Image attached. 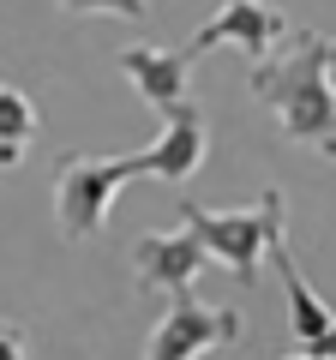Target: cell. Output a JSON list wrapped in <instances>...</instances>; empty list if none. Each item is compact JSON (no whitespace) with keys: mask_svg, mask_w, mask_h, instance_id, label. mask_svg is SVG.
I'll list each match as a JSON object with an SVG mask.
<instances>
[{"mask_svg":"<svg viewBox=\"0 0 336 360\" xmlns=\"http://www.w3.org/2000/svg\"><path fill=\"white\" fill-rule=\"evenodd\" d=\"M132 264H138V288H168V295H193V283L205 276L210 252L193 229L174 234H144L132 246Z\"/></svg>","mask_w":336,"mask_h":360,"instance_id":"7","label":"cell"},{"mask_svg":"<svg viewBox=\"0 0 336 360\" xmlns=\"http://www.w3.org/2000/svg\"><path fill=\"white\" fill-rule=\"evenodd\" d=\"M252 96L276 108L283 139L336 162V37L295 30L283 54L252 66Z\"/></svg>","mask_w":336,"mask_h":360,"instance_id":"1","label":"cell"},{"mask_svg":"<svg viewBox=\"0 0 336 360\" xmlns=\"http://www.w3.org/2000/svg\"><path fill=\"white\" fill-rule=\"evenodd\" d=\"M30 127H37L30 96H25V90H13V84H0V168H18V162H25Z\"/></svg>","mask_w":336,"mask_h":360,"instance_id":"10","label":"cell"},{"mask_svg":"<svg viewBox=\"0 0 336 360\" xmlns=\"http://www.w3.org/2000/svg\"><path fill=\"white\" fill-rule=\"evenodd\" d=\"M283 360H312V354H283Z\"/></svg>","mask_w":336,"mask_h":360,"instance_id":"13","label":"cell"},{"mask_svg":"<svg viewBox=\"0 0 336 360\" xmlns=\"http://www.w3.org/2000/svg\"><path fill=\"white\" fill-rule=\"evenodd\" d=\"M210 150V127H205V108L198 103H181L174 115L162 120V139L144 150V174L168 180V186H181V180L198 174V162H205Z\"/></svg>","mask_w":336,"mask_h":360,"instance_id":"8","label":"cell"},{"mask_svg":"<svg viewBox=\"0 0 336 360\" xmlns=\"http://www.w3.org/2000/svg\"><path fill=\"white\" fill-rule=\"evenodd\" d=\"M138 174H144V150H132V156L66 150L60 168H54V217H60V234H66V240H91V234H103L120 186L138 180Z\"/></svg>","mask_w":336,"mask_h":360,"instance_id":"3","label":"cell"},{"mask_svg":"<svg viewBox=\"0 0 336 360\" xmlns=\"http://www.w3.org/2000/svg\"><path fill=\"white\" fill-rule=\"evenodd\" d=\"M66 13H115V18H144L150 13V0H54Z\"/></svg>","mask_w":336,"mask_h":360,"instance_id":"11","label":"cell"},{"mask_svg":"<svg viewBox=\"0 0 336 360\" xmlns=\"http://www.w3.org/2000/svg\"><path fill=\"white\" fill-rule=\"evenodd\" d=\"M181 222L205 240V252L228 270L234 283L252 288L259 283V258H271V246L283 240V193L264 186L259 205H246V210H210V205L181 198Z\"/></svg>","mask_w":336,"mask_h":360,"instance_id":"2","label":"cell"},{"mask_svg":"<svg viewBox=\"0 0 336 360\" xmlns=\"http://www.w3.org/2000/svg\"><path fill=\"white\" fill-rule=\"evenodd\" d=\"M240 342V312L234 307H198L193 295H174L168 312L156 319V336L144 348V360H198L210 348Z\"/></svg>","mask_w":336,"mask_h":360,"instance_id":"5","label":"cell"},{"mask_svg":"<svg viewBox=\"0 0 336 360\" xmlns=\"http://www.w3.org/2000/svg\"><path fill=\"white\" fill-rule=\"evenodd\" d=\"M271 264L283 270V295H288V330H295L300 354L312 360H336V307H324V295L306 283V270L295 264L288 240L271 246Z\"/></svg>","mask_w":336,"mask_h":360,"instance_id":"6","label":"cell"},{"mask_svg":"<svg viewBox=\"0 0 336 360\" xmlns=\"http://www.w3.org/2000/svg\"><path fill=\"white\" fill-rule=\"evenodd\" d=\"M120 72L138 84V96H144L162 120L174 115L181 103H193V96H186V72H193V66H186L181 49H150V42H132V49H120Z\"/></svg>","mask_w":336,"mask_h":360,"instance_id":"9","label":"cell"},{"mask_svg":"<svg viewBox=\"0 0 336 360\" xmlns=\"http://www.w3.org/2000/svg\"><path fill=\"white\" fill-rule=\"evenodd\" d=\"M0 360H25V324H0Z\"/></svg>","mask_w":336,"mask_h":360,"instance_id":"12","label":"cell"},{"mask_svg":"<svg viewBox=\"0 0 336 360\" xmlns=\"http://www.w3.org/2000/svg\"><path fill=\"white\" fill-rule=\"evenodd\" d=\"M288 37H295V25H288L276 6H264V0H222L217 13L193 30V42H186L181 54H186V66H193V60H205V54H217V49L234 42V49H246L252 66H259V60H271V49L288 42Z\"/></svg>","mask_w":336,"mask_h":360,"instance_id":"4","label":"cell"}]
</instances>
